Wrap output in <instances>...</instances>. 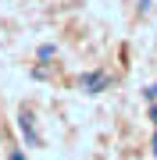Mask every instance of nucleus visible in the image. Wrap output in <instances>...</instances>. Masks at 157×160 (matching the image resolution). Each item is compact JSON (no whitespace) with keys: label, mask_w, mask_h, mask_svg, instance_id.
I'll list each match as a JSON object with an SVG mask.
<instances>
[{"label":"nucleus","mask_w":157,"mask_h":160,"mask_svg":"<svg viewBox=\"0 0 157 160\" xmlns=\"http://www.w3.org/2000/svg\"><path fill=\"white\" fill-rule=\"evenodd\" d=\"M79 86L86 89V92H100V89L111 86V75H104V71H89V75H82V78H79Z\"/></svg>","instance_id":"1"},{"label":"nucleus","mask_w":157,"mask_h":160,"mask_svg":"<svg viewBox=\"0 0 157 160\" xmlns=\"http://www.w3.org/2000/svg\"><path fill=\"white\" fill-rule=\"evenodd\" d=\"M18 125H22V135H25V142H29V146H36V142H39V135H36V132H32L29 110H22V118H18Z\"/></svg>","instance_id":"2"},{"label":"nucleus","mask_w":157,"mask_h":160,"mask_svg":"<svg viewBox=\"0 0 157 160\" xmlns=\"http://www.w3.org/2000/svg\"><path fill=\"white\" fill-rule=\"evenodd\" d=\"M143 96H146V100H150V103L157 100V82H154V86H146V89H143Z\"/></svg>","instance_id":"3"},{"label":"nucleus","mask_w":157,"mask_h":160,"mask_svg":"<svg viewBox=\"0 0 157 160\" xmlns=\"http://www.w3.org/2000/svg\"><path fill=\"white\" fill-rule=\"evenodd\" d=\"M150 118H154V125H157V107H150ZM154 157H157V135H154Z\"/></svg>","instance_id":"4"},{"label":"nucleus","mask_w":157,"mask_h":160,"mask_svg":"<svg viewBox=\"0 0 157 160\" xmlns=\"http://www.w3.org/2000/svg\"><path fill=\"white\" fill-rule=\"evenodd\" d=\"M11 160H25V157H22V153H11Z\"/></svg>","instance_id":"5"}]
</instances>
